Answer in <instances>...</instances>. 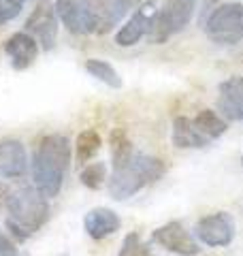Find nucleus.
Listing matches in <instances>:
<instances>
[{"instance_id":"1","label":"nucleus","mask_w":243,"mask_h":256,"mask_svg":"<svg viewBox=\"0 0 243 256\" xmlns=\"http://www.w3.org/2000/svg\"><path fill=\"white\" fill-rule=\"evenodd\" d=\"M70 160H72L70 141L58 132L45 134L38 141L34 152H32V160H30L32 186L45 198L58 196L64 186V178L68 173Z\"/></svg>"},{"instance_id":"2","label":"nucleus","mask_w":243,"mask_h":256,"mask_svg":"<svg viewBox=\"0 0 243 256\" xmlns=\"http://www.w3.org/2000/svg\"><path fill=\"white\" fill-rule=\"evenodd\" d=\"M50 203L34 186H24L11 190V196L6 201V230L18 237L20 242L28 239L32 233L40 230L45 222L50 220Z\"/></svg>"},{"instance_id":"3","label":"nucleus","mask_w":243,"mask_h":256,"mask_svg":"<svg viewBox=\"0 0 243 256\" xmlns=\"http://www.w3.org/2000/svg\"><path fill=\"white\" fill-rule=\"evenodd\" d=\"M164 171L166 166L160 158L134 152L132 158L124 166H118V169L111 171L107 180V190L111 198L126 201V198L134 196L136 192H141L145 186L156 184L164 175Z\"/></svg>"},{"instance_id":"4","label":"nucleus","mask_w":243,"mask_h":256,"mask_svg":"<svg viewBox=\"0 0 243 256\" xmlns=\"http://www.w3.org/2000/svg\"><path fill=\"white\" fill-rule=\"evenodd\" d=\"M198 0H162L160 9H156L150 28V43L162 45L168 38H173L175 34L190 26V22L196 13Z\"/></svg>"},{"instance_id":"5","label":"nucleus","mask_w":243,"mask_h":256,"mask_svg":"<svg viewBox=\"0 0 243 256\" xmlns=\"http://www.w3.org/2000/svg\"><path fill=\"white\" fill-rule=\"evenodd\" d=\"M207 38L216 45H237L243 41V2H220L200 24Z\"/></svg>"},{"instance_id":"6","label":"nucleus","mask_w":243,"mask_h":256,"mask_svg":"<svg viewBox=\"0 0 243 256\" xmlns=\"http://www.w3.org/2000/svg\"><path fill=\"white\" fill-rule=\"evenodd\" d=\"M192 233L198 244L207 248H228L237 235V222L228 212H214L198 218Z\"/></svg>"},{"instance_id":"7","label":"nucleus","mask_w":243,"mask_h":256,"mask_svg":"<svg viewBox=\"0 0 243 256\" xmlns=\"http://www.w3.org/2000/svg\"><path fill=\"white\" fill-rule=\"evenodd\" d=\"M152 242L164 248L166 252L177 256H196L200 254V244L196 242L192 230H188L180 220L162 224L152 233Z\"/></svg>"},{"instance_id":"8","label":"nucleus","mask_w":243,"mask_h":256,"mask_svg":"<svg viewBox=\"0 0 243 256\" xmlns=\"http://www.w3.org/2000/svg\"><path fill=\"white\" fill-rule=\"evenodd\" d=\"M58 13H56L54 4L43 0L40 4L34 6V11L28 15L26 20V32L36 38L43 52H52L56 41H58Z\"/></svg>"},{"instance_id":"9","label":"nucleus","mask_w":243,"mask_h":256,"mask_svg":"<svg viewBox=\"0 0 243 256\" xmlns=\"http://www.w3.org/2000/svg\"><path fill=\"white\" fill-rule=\"evenodd\" d=\"M156 13V2H145L141 6H136L132 15L120 26L116 32V45L120 47H132L150 34L152 20Z\"/></svg>"},{"instance_id":"10","label":"nucleus","mask_w":243,"mask_h":256,"mask_svg":"<svg viewBox=\"0 0 243 256\" xmlns=\"http://www.w3.org/2000/svg\"><path fill=\"white\" fill-rule=\"evenodd\" d=\"M216 107L226 122H243V75H232L218 86Z\"/></svg>"},{"instance_id":"11","label":"nucleus","mask_w":243,"mask_h":256,"mask_svg":"<svg viewBox=\"0 0 243 256\" xmlns=\"http://www.w3.org/2000/svg\"><path fill=\"white\" fill-rule=\"evenodd\" d=\"M4 54L9 56L11 66L15 70H26L36 62L40 54V45L36 43V38L24 32H15L4 41Z\"/></svg>"},{"instance_id":"12","label":"nucleus","mask_w":243,"mask_h":256,"mask_svg":"<svg viewBox=\"0 0 243 256\" xmlns=\"http://www.w3.org/2000/svg\"><path fill=\"white\" fill-rule=\"evenodd\" d=\"M30 169L26 148L18 139L0 141V180H20Z\"/></svg>"},{"instance_id":"13","label":"nucleus","mask_w":243,"mask_h":256,"mask_svg":"<svg viewBox=\"0 0 243 256\" xmlns=\"http://www.w3.org/2000/svg\"><path fill=\"white\" fill-rule=\"evenodd\" d=\"M90 4L96 22V34H107L132 9L128 0H90Z\"/></svg>"},{"instance_id":"14","label":"nucleus","mask_w":243,"mask_h":256,"mask_svg":"<svg viewBox=\"0 0 243 256\" xmlns=\"http://www.w3.org/2000/svg\"><path fill=\"white\" fill-rule=\"evenodd\" d=\"M84 228L92 239L100 242V239L118 233L122 228V220L116 212L109 210V207H94V210H90L86 214Z\"/></svg>"},{"instance_id":"15","label":"nucleus","mask_w":243,"mask_h":256,"mask_svg":"<svg viewBox=\"0 0 243 256\" xmlns=\"http://www.w3.org/2000/svg\"><path fill=\"white\" fill-rule=\"evenodd\" d=\"M60 22L72 34H96V22H94L90 0H75L60 15Z\"/></svg>"},{"instance_id":"16","label":"nucleus","mask_w":243,"mask_h":256,"mask_svg":"<svg viewBox=\"0 0 243 256\" xmlns=\"http://www.w3.org/2000/svg\"><path fill=\"white\" fill-rule=\"evenodd\" d=\"M171 141L177 150H198V148H205L212 143L198 132V128L194 126L192 118H186V116H177L173 120Z\"/></svg>"},{"instance_id":"17","label":"nucleus","mask_w":243,"mask_h":256,"mask_svg":"<svg viewBox=\"0 0 243 256\" xmlns=\"http://www.w3.org/2000/svg\"><path fill=\"white\" fill-rule=\"evenodd\" d=\"M192 122L198 128V132L202 134V137L209 139V141L222 137V134L226 132V128H228V122H226V120L214 109H200L198 114L192 118Z\"/></svg>"},{"instance_id":"18","label":"nucleus","mask_w":243,"mask_h":256,"mask_svg":"<svg viewBox=\"0 0 243 256\" xmlns=\"http://www.w3.org/2000/svg\"><path fill=\"white\" fill-rule=\"evenodd\" d=\"M100 146H102V139L94 128L81 130L75 139V160L79 164H88L96 154H98Z\"/></svg>"},{"instance_id":"19","label":"nucleus","mask_w":243,"mask_h":256,"mask_svg":"<svg viewBox=\"0 0 243 256\" xmlns=\"http://www.w3.org/2000/svg\"><path fill=\"white\" fill-rule=\"evenodd\" d=\"M109 143H111V166L113 169L124 166L134 154L132 141L128 139L124 128H113L111 134H109Z\"/></svg>"},{"instance_id":"20","label":"nucleus","mask_w":243,"mask_h":256,"mask_svg":"<svg viewBox=\"0 0 243 256\" xmlns=\"http://www.w3.org/2000/svg\"><path fill=\"white\" fill-rule=\"evenodd\" d=\"M86 70L90 73L94 79H98V82H102L104 86L113 88V90H118V88H122V77L116 68H113V64H109L107 60H100V58H88L86 60Z\"/></svg>"},{"instance_id":"21","label":"nucleus","mask_w":243,"mask_h":256,"mask_svg":"<svg viewBox=\"0 0 243 256\" xmlns=\"http://www.w3.org/2000/svg\"><path fill=\"white\" fill-rule=\"evenodd\" d=\"M79 180L81 184H84L86 188H90V190H100L104 184H107V164L104 162H88L84 164V169H81L79 173Z\"/></svg>"},{"instance_id":"22","label":"nucleus","mask_w":243,"mask_h":256,"mask_svg":"<svg viewBox=\"0 0 243 256\" xmlns=\"http://www.w3.org/2000/svg\"><path fill=\"white\" fill-rule=\"evenodd\" d=\"M118 256H154L150 244H145L139 233H128L122 242Z\"/></svg>"},{"instance_id":"23","label":"nucleus","mask_w":243,"mask_h":256,"mask_svg":"<svg viewBox=\"0 0 243 256\" xmlns=\"http://www.w3.org/2000/svg\"><path fill=\"white\" fill-rule=\"evenodd\" d=\"M26 0H0V26L18 20Z\"/></svg>"},{"instance_id":"24","label":"nucleus","mask_w":243,"mask_h":256,"mask_svg":"<svg viewBox=\"0 0 243 256\" xmlns=\"http://www.w3.org/2000/svg\"><path fill=\"white\" fill-rule=\"evenodd\" d=\"M0 256H20V248L11 235L0 230Z\"/></svg>"},{"instance_id":"25","label":"nucleus","mask_w":243,"mask_h":256,"mask_svg":"<svg viewBox=\"0 0 243 256\" xmlns=\"http://www.w3.org/2000/svg\"><path fill=\"white\" fill-rule=\"evenodd\" d=\"M11 196V188L6 186V184L0 182V207H6V201H9Z\"/></svg>"},{"instance_id":"26","label":"nucleus","mask_w":243,"mask_h":256,"mask_svg":"<svg viewBox=\"0 0 243 256\" xmlns=\"http://www.w3.org/2000/svg\"><path fill=\"white\" fill-rule=\"evenodd\" d=\"M72 2H75V0H56L54 9H56V13H58V18H60V15H62L64 11H66V9H68V6H70Z\"/></svg>"},{"instance_id":"27","label":"nucleus","mask_w":243,"mask_h":256,"mask_svg":"<svg viewBox=\"0 0 243 256\" xmlns=\"http://www.w3.org/2000/svg\"><path fill=\"white\" fill-rule=\"evenodd\" d=\"M128 2H130L132 9H136V6H141V4H145V2H156V0H128Z\"/></svg>"},{"instance_id":"28","label":"nucleus","mask_w":243,"mask_h":256,"mask_svg":"<svg viewBox=\"0 0 243 256\" xmlns=\"http://www.w3.org/2000/svg\"><path fill=\"white\" fill-rule=\"evenodd\" d=\"M241 166H243V156H241Z\"/></svg>"},{"instance_id":"29","label":"nucleus","mask_w":243,"mask_h":256,"mask_svg":"<svg viewBox=\"0 0 243 256\" xmlns=\"http://www.w3.org/2000/svg\"><path fill=\"white\" fill-rule=\"evenodd\" d=\"M62 256H68V254H62Z\"/></svg>"}]
</instances>
